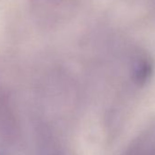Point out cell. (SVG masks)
I'll list each match as a JSON object with an SVG mask.
<instances>
[{
	"label": "cell",
	"instance_id": "cell-1",
	"mask_svg": "<svg viewBox=\"0 0 155 155\" xmlns=\"http://www.w3.org/2000/svg\"><path fill=\"white\" fill-rule=\"evenodd\" d=\"M154 71L155 63L151 56L148 52H140L132 64L131 78L133 82L140 88L146 86L151 81Z\"/></svg>",
	"mask_w": 155,
	"mask_h": 155
},
{
	"label": "cell",
	"instance_id": "cell-2",
	"mask_svg": "<svg viewBox=\"0 0 155 155\" xmlns=\"http://www.w3.org/2000/svg\"><path fill=\"white\" fill-rule=\"evenodd\" d=\"M125 155H155V124L142 130Z\"/></svg>",
	"mask_w": 155,
	"mask_h": 155
}]
</instances>
